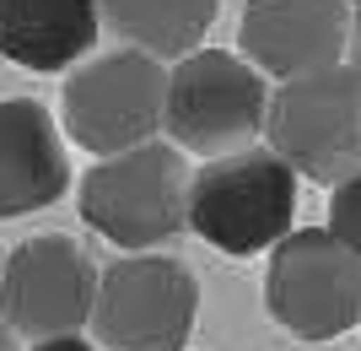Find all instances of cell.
<instances>
[{
    "instance_id": "1",
    "label": "cell",
    "mask_w": 361,
    "mask_h": 351,
    "mask_svg": "<svg viewBox=\"0 0 361 351\" xmlns=\"http://www.w3.org/2000/svg\"><path fill=\"white\" fill-rule=\"evenodd\" d=\"M297 227V173L270 146H243L200 162L189 179V232L211 249L248 260Z\"/></svg>"
},
{
    "instance_id": "2",
    "label": "cell",
    "mask_w": 361,
    "mask_h": 351,
    "mask_svg": "<svg viewBox=\"0 0 361 351\" xmlns=\"http://www.w3.org/2000/svg\"><path fill=\"white\" fill-rule=\"evenodd\" d=\"M189 157L167 141L103 157L81 179V222L124 254H151L189 227Z\"/></svg>"
},
{
    "instance_id": "3",
    "label": "cell",
    "mask_w": 361,
    "mask_h": 351,
    "mask_svg": "<svg viewBox=\"0 0 361 351\" xmlns=\"http://www.w3.org/2000/svg\"><path fill=\"white\" fill-rule=\"evenodd\" d=\"M264 146L286 157L291 173L329 184V189L361 173V71L340 60L281 81L270 92Z\"/></svg>"
},
{
    "instance_id": "4",
    "label": "cell",
    "mask_w": 361,
    "mask_h": 351,
    "mask_svg": "<svg viewBox=\"0 0 361 351\" xmlns=\"http://www.w3.org/2000/svg\"><path fill=\"white\" fill-rule=\"evenodd\" d=\"M264 119H270V87L243 54L195 49V54L173 60L162 130L173 136L178 152H195L205 162L243 152L264 136Z\"/></svg>"
},
{
    "instance_id": "5",
    "label": "cell",
    "mask_w": 361,
    "mask_h": 351,
    "mask_svg": "<svg viewBox=\"0 0 361 351\" xmlns=\"http://www.w3.org/2000/svg\"><path fill=\"white\" fill-rule=\"evenodd\" d=\"M200 314V281L178 254H119L97 275L92 340L103 351H183Z\"/></svg>"
},
{
    "instance_id": "6",
    "label": "cell",
    "mask_w": 361,
    "mask_h": 351,
    "mask_svg": "<svg viewBox=\"0 0 361 351\" xmlns=\"http://www.w3.org/2000/svg\"><path fill=\"white\" fill-rule=\"evenodd\" d=\"M167 108V65L140 49L92 54L65 76L60 119L65 136L92 157H119L130 146H146L162 130Z\"/></svg>"
},
{
    "instance_id": "7",
    "label": "cell",
    "mask_w": 361,
    "mask_h": 351,
    "mask_svg": "<svg viewBox=\"0 0 361 351\" xmlns=\"http://www.w3.org/2000/svg\"><path fill=\"white\" fill-rule=\"evenodd\" d=\"M264 308L297 340H340L361 324V260L329 227H291L270 249Z\"/></svg>"
},
{
    "instance_id": "8",
    "label": "cell",
    "mask_w": 361,
    "mask_h": 351,
    "mask_svg": "<svg viewBox=\"0 0 361 351\" xmlns=\"http://www.w3.org/2000/svg\"><path fill=\"white\" fill-rule=\"evenodd\" d=\"M97 260L65 232H38L16 244L0 270V319L22 340L81 335L97 303Z\"/></svg>"
},
{
    "instance_id": "9",
    "label": "cell",
    "mask_w": 361,
    "mask_h": 351,
    "mask_svg": "<svg viewBox=\"0 0 361 351\" xmlns=\"http://www.w3.org/2000/svg\"><path fill=\"white\" fill-rule=\"evenodd\" d=\"M238 44L259 76H307V71L345 60L350 6L345 0H248L238 22Z\"/></svg>"
},
{
    "instance_id": "10",
    "label": "cell",
    "mask_w": 361,
    "mask_h": 351,
    "mask_svg": "<svg viewBox=\"0 0 361 351\" xmlns=\"http://www.w3.org/2000/svg\"><path fill=\"white\" fill-rule=\"evenodd\" d=\"M71 189L60 124L32 97H0V222L32 216Z\"/></svg>"
},
{
    "instance_id": "11",
    "label": "cell",
    "mask_w": 361,
    "mask_h": 351,
    "mask_svg": "<svg viewBox=\"0 0 361 351\" xmlns=\"http://www.w3.org/2000/svg\"><path fill=\"white\" fill-rule=\"evenodd\" d=\"M103 32L97 0H0V60L22 71H71Z\"/></svg>"
},
{
    "instance_id": "12",
    "label": "cell",
    "mask_w": 361,
    "mask_h": 351,
    "mask_svg": "<svg viewBox=\"0 0 361 351\" xmlns=\"http://www.w3.org/2000/svg\"><path fill=\"white\" fill-rule=\"evenodd\" d=\"M97 11L119 49H140L151 60H183L205 44L221 0H97Z\"/></svg>"
},
{
    "instance_id": "13",
    "label": "cell",
    "mask_w": 361,
    "mask_h": 351,
    "mask_svg": "<svg viewBox=\"0 0 361 351\" xmlns=\"http://www.w3.org/2000/svg\"><path fill=\"white\" fill-rule=\"evenodd\" d=\"M329 232L361 260V173H350V179L334 184V195H329Z\"/></svg>"
},
{
    "instance_id": "14",
    "label": "cell",
    "mask_w": 361,
    "mask_h": 351,
    "mask_svg": "<svg viewBox=\"0 0 361 351\" xmlns=\"http://www.w3.org/2000/svg\"><path fill=\"white\" fill-rule=\"evenodd\" d=\"M27 351H103V346L87 335H54V340H32Z\"/></svg>"
},
{
    "instance_id": "15",
    "label": "cell",
    "mask_w": 361,
    "mask_h": 351,
    "mask_svg": "<svg viewBox=\"0 0 361 351\" xmlns=\"http://www.w3.org/2000/svg\"><path fill=\"white\" fill-rule=\"evenodd\" d=\"M345 54H350V65L361 71V6H356V16H350V44H345Z\"/></svg>"
},
{
    "instance_id": "16",
    "label": "cell",
    "mask_w": 361,
    "mask_h": 351,
    "mask_svg": "<svg viewBox=\"0 0 361 351\" xmlns=\"http://www.w3.org/2000/svg\"><path fill=\"white\" fill-rule=\"evenodd\" d=\"M0 351H22V335H16L6 319H0Z\"/></svg>"
},
{
    "instance_id": "17",
    "label": "cell",
    "mask_w": 361,
    "mask_h": 351,
    "mask_svg": "<svg viewBox=\"0 0 361 351\" xmlns=\"http://www.w3.org/2000/svg\"><path fill=\"white\" fill-rule=\"evenodd\" d=\"M0 270H6V249H0Z\"/></svg>"
},
{
    "instance_id": "18",
    "label": "cell",
    "mask_w": 361,
    "mask_h": 351,
    "mask_svg": "<svg viewBox=\"0 0 361 351\" xmlns=\"http://www.w3.org/2000/svg\"><path fill=\"white\" fill-rule=\"evenodd\" d=\"M345 6H361V0H345Z\"/></svg>"
}]
</instances>
